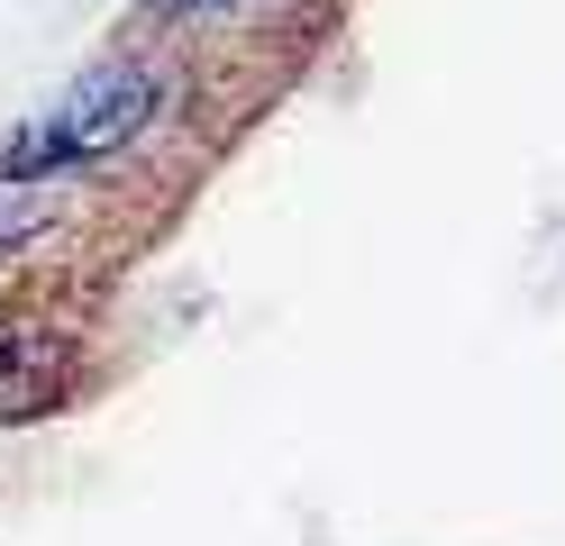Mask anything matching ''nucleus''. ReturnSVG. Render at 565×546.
Instances as JSON below:
<instances>
[{
  "label": "nucleus",
  "instance_id": "4",
  "mask_svg": "<svg viewBox=\"0 0 565 546\" xmlns=\"http://www.w3.org/2000/svg\"><path fill=\"white\" fill-rule=\"evenodd\" d=\"M183 19H220V10H246V0H173Z\"/></svg>",
  "mask_w": 565,
  "mask_h": 546
},
{
  "label": "nucleus",
  "instance_id": "3",
  "mask_svg": "<svg viewBox=\"0 0 565 546\" xmlns=\"http://www.w3.org/2000/svg\"><path fill=\"white\" fill-rule=\"evenodd\" d=\"M55 201H64V173H28V164L0 156V255H19L28 237H38L55 218Z\"/></svg>",
  "mask_w": 565,
  "mask_h": 546
},
{
  "label": "nucleus",
  "instance_id": "1",
  "mask_svg": "<svg viewBox=\"0 0 565 546\" xmlns=\"http://www.w3.org/2000/svg\"><path fill=\"white\" fill-rule=\"evenodd\" d=\"M156 109H164V73L137 64V55H119V64L83 73V83L10 146V164H28V173H92V164H110L119 146L147 137Z\"/></svg>",
  "mask_w": 565,
  "mask_h": 546
},
{
  "label": "nucleus",
  "instance_id": "2",
  "mask_svg": "<svg viewBox=\"0 0 565 546\" xmlns=\"http://www.w3.org/2000/svg\"><path fill=\"white\" fill-rule=\"evenodd\" d=\"M64 392V346L38 328H0V419H38Z\"/></svg>",
  "mask_w": 565,
  "mask_h": 546
}]
</instances>
